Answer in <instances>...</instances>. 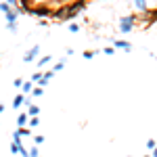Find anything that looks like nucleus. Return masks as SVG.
I'll list each match as a JSON object with an SVG mask.
<instances>
[{
    "label": "nucleus",
    "mask_w": 157,
    "mask_h": 157,
    "mask_svg": "<svg viewBox=\"0 0 157 157\" xmlns=\"http://www.w3.org/2000/svg\"><path fill=\"white\" fill-rule=\"evenodd\" d=\"M84 0H75V2H71V4H67V6H61L59 11L55 13V17L57 19H61V21H69V19H73L78 13L84 9Z\"/></svg>",
    "instance_id": "1"
},
{
    "label": "nucleus",
    "mask_w": 157,
    "mask_h": 157,
    "mask_svg": "<svg viewBox=\"0 0 157 157\" xmlns=\"http://www.w3.org/2000/svg\"><path fill=\"white\" fill-rule=\"evenodd\" d=\"M134 23H136V19H134V17H121V19H120L121 34H130V29L134 27Z\"/></svg>",
    "instance_id": "2"
},
{
    "label": "nucleus",
    "mask_w": 157,
    "mask_h": 157,
    "mask_svg": "<svg viewBox=\"0 0 157 157\" xmlns=\"http://www.w3.org/2000/svg\"><path fill=\"white\" fill-rule=\"evenodd\" d=\"M38 55H40V46H34V48L29 50V52H25L23 61H25V63H29V61H34V59H36Z\"/></svg>",
    "instance_id": "3"
},
{
    "label": "nucleus",
    "mask_w": 157,
    "mask_h": 157,
    "mask_svg": "<svg viewBox=\"0 0 157 157\" xmlns=\"http://www.w3.org/2000/svg\"><path fill=\"white\" fill-rule=\"evenodd\" d=\"M17 15H19V13L15 11V9L9 11V13H6V23H17Z\"/></svg>",
    "instance_id": "4"
},
{
    "label": "nucleus",
    "mask_w": 157,
    "mask_h": 157,
    "mask_svg": "<svg viewBox=\"0 0 157 157\" xmlns=\"http://www.w3.org/2000/svg\"><path fill=\"white\" fill-rule=\"evenodd\" d=\"M29 11L34 13V15H38V17H44V15H48V9H46V6H40V9H29Z\"/></svg>",
    "instance_id": "5"
},
{
    "label": "nucleus",
    "mask_w": 157,
    "mask_h": 157,
    "mask_svg": "<svg viewBox=\"0 0 157 157\" xmlns=\"http://www.w3.org/2000/svg\"><path fill=\"white\" fill-rule=\"evenodd\" d=\"M147 2H149V0H134V6H136L138 11H147Z\"/></svg>",
    "instance_id": "6"
},
{
    "label": "nucleus",
    "mask_w": 157,
    "mask_h": 157,
    "mask_svg": "<svg viewBox=\"0 0 157 157\" xmlns=\"http://www.w3.org/2000/svg\"><path fill=\"white\" fill-rule=\"evenodd\" d=\"M113 46H117V48H126V50L132 48V46H130L128 42H124V40H115V42H113Z\"/></svg>",
    "instance_id": "7"
},
{
    "label": "nucleus",
    "mask_w": 157,
    "mask_h": 157,
    "mask_svg": "<svg viewBox=\"0 0 157 157\" xmlns=\"http://www.w3.org/2000/svg\"><path fill=\"white\" fill-rule=\"evenodd\" d=\"M21 88H23V94H29V92L34 90V82H23Z\"/></svg>",
    "instance_id": "8"
},
{
    "label": "nucleus",
    "mask_w": 157,
    "mask_h": 157,
    "mask_svg": "<svg viewBox=\"0 0 157 157\" xmlns=\"http://www.w3.org/2000/svg\"><path fill=\"white\" fill-rule=\"evenodd\" d=\"M17 124H19V128H25L27 126V115H23V113L17 115Z\"/></svg>",
    "instance_id": "9"
},
{
    "label": "nucleus",
    "mask_w": 157,
    "mask_h": 157,
    "mask_svg": "<svg viewBox=\"0 0 157 157\" xmlns=\"http://www.w3.org/2000/svg\"><path fill=\"white\" fill-rule=\"evenodd\" d=\"M23 103H25V97H23V94H19V97H15V101H13V107L17 109L19 105H23Z\"/></svg>",
    "instance_id": "10"
},
{
    "label": "nucleus",
    "mask_w": 157,
    "mask_h": 157,
    "mask_svg": "<svg viewBox=\"0 0 157 157\" xmlns=\"http://www.w3.org/2000/svg\"><path fill=\"white\" fill-rule=\"evenodd\" d=\"M11 153H13V155H15V153H21V145L13 140V143H11Z\"/></svg>",
    "instance_id": "11"
},
{
    "label": "nucleus",
    "mask_w": 157,
    "mask_h": 157,
    "mask_svg": "<svg viewBox=\"0 0 157 157\" xmlns=\"http://www.w3.org/2000/svg\"><path fill=\"white\" fill-rule=\"evenodd\" d=\"M0 11H2L4 15H6V13H9V11H13V9L9 6V4H6V2H0Z\"/></svg>",
    "instance_id": "12"
},
{
    "label": "nucleus",
    "mask_w": 157,
    "mask_h": 157,
    "mask_svg": "<svg viewBox=\"0 0 157 157\" xmlns=\"http://www.w3.org/2000/svg\"><path fill=\"white\" fill-rule=\"evenodd\" d=\"M63 67H65V61H59V63H57V65L52 67V71H61Z\"/></svg>",
    "instance_id": "13"
},
{
    "label": "nucleus",
    "mask_w": 157,
    "mask_h": 157,
    "mask_svg": "<svg viewBox=\"0 0 157 157\" xmlns=\"http://www.w3.org/2000/svg\"><path fill=\"white\" fill-rule=\"evenodd\" d=\"M38 113H40V109L36 105H29V115H38Z\"/></svg>",
    "instance_id": "14"
},
{
    "label": "nucleus",
    "mask_w": 157,
    "mask_h": 157,
    "mask_svg": "<svg viewBox=\"0 0 157 157\" xmlns=\"http://www.w3.org/2000/svg\"><path fill=\"white\" fill-rule=\"evenodd\" d=\"M13 140L21 145V134H19V130H17V132H13Z\"/></svg>",
    "instance_id": "15"
},
{
    "label": "nucleus",
    "mask_w": 157,
    "mask_h": 157,
    "mask_svg": "<svg viewBox=\"0 0 157 157\" xmlns=\"http://www.w3.org/2000/svg\"><path fill=\"white\" fill-rule=\"evenodd\" d=\"M48 61H50V57H48V55H46V57H42V59L38 61V65H40V67H42V65H46V63H48Z\"/></svg>",
    "instance_id": "16"
},
{
    "label": "nucleus",
    "mask_w": 157,
    "mask_h": 157,
    "mask_svg": "<svg viewBox=\"0 0 157 157\" xmlns=\"http://www.w3.org/2000/svg\"><path fill=\"white\" fill-rule=\"evenodd\" d=\"M38 124H40V120H38V117H32V120H29V128H36Z\"/></svg>",
    "instance_id": "17"
},
{
    "label": "nucleus",
    "mask_w": 157,
    "mask_h": 157,
    "mask_svg": "<svg viewBox=\"0 0 157 157\" xmlns=\"http://www.w3.org/2000/svg\"><path fill=\"white\" fill-rule=\"evenodd\" d=\"M42 75H44V73H34V75H32V82H40Z\"/></svg>",
    "instance_id": "18"
},
{
    "label": "nucleus",
    "mask_w": 157,
    "mask_h": 157,
    "mask_svg": "<svg viewBox=\"0 0 157 157\" xmlns=\"http://www.w3.org/2000/svg\"><path fill=\"white\" fill-rule=\"evenodd\" d=\"M32 94H34V97H42V88H34Z\"/></svg>",
    "instance_id": "19"
},
{
    "label": "nucleus",
    "mask_w": 157,
    "mask_h": 157,
    "mask_svg": "<svg viewBox=\"0 0 157 157\" xmlns=\"http://www.w3.org/2000/svg\"><path fill=\"white\" fill-rule=\"evenodd\" d=\"M13 86H17V88H21V86H23V80H19V78H17V80L13 82Z\"/></svg>",
    "instance_id": "20"
},
{
    "label": "nucleus",
    "mask_w": 157,
    "mask_h": 157,
    "mask_svg": "<svg viewBox=\"0 0 157 157\" xmlns=\"http://www.w3.org/2000/svg\"><path fill=\"white\" fill-rule=\"evenodd\" d=\"M29 157H38V149L34 147V149H29Z\"/></svg>",
    "instance_id": "21"
},
{
    "label": "nucleus",
    "mask_w": 157,
    "mask_h": 157,
    "mask_svg": "<svg viewBox=\"0 0 157 157\" xmlns=\"http://www.w3.org/2000/svg\"><path fill=\"white\" fill-rule=\"evenodd\" d=\"M34 140H36V145H42V143H44V136H36Z\"/></svg>",
    "instance_id": "22"
},
{
    "label": "nucleus",
    "mask_w": 157,
    "mask_h": 157,
    "mask_svg": "<svg viewBox=\"0 0 157 157\" xmlns=\"http://www.w3.org/2000/svg\"><path fill=\"white\" fill-rule=\"evenodd\" d=\"M6 4H9L11 9H15V6H17V0H6Z\"/></svg>",
    "instance_id": "23"
},
{
    "label": "nucleus",
    "mask_w": 157,
    "mask_h": 157,
    "mask_svg": "<svg viewBox=\"0 0 157 157\" xmlns=\"http://www.w3.org/2000/svg\"><path fill=\"white\" fill-rule=\"evenodd\" d=\"M147 147H149V149H155L157 145H155V140H149V143H147Z\"/></svg>",
    "instance_id": "24"
},
{
    "label": "nucleus",
    "mask_w": 157,
    "mask_h": 157,
    "mask_svg": "<svg viewBox=\"0 0 157 157\" xmlns=\"http://www.w3.org/2000/svg\"><path fill=\"white\" fill-rule=\"evenodd\" d=\"M103 52H105V55H113V46H109V48H105Z\"/></svg>",
    "instance_id": "25"
},
{
    "label": "nucleus",
    "mask_w": 157,
    "mask_h": 157,
    "mask_svg": "<svg viewBox=\"0 0 157 157\" xmlns=\"http://www.w3.org/2000/svg\"><path fill=\"white\" fill-rule=\"evenodd\" d=\"M153 155H155V157H157V147H155V151H153Z\"/></svg>",
    "instance_id": "26"
},
{
    "label": "nucleus",
    "mask_w": 157,
    "mask_h": 157,
    "mask_svg": "<svg viewBox=\"0 0 157 157\" xmlns=\"http://www.w3.org/2000/svg\"><path fill=\"white\" fill-rule=\"evenodd\" d=\"M2 111H4V107H2V105H0V113H2Z\"/></svg>",
    "instance_id": "27"
}]
</instances>
